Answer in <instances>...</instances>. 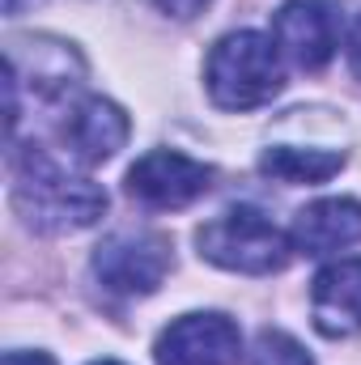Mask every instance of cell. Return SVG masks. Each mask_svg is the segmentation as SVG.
Returning a JSON list of instances; mask_svg holds the SVG:
<instances>
[{
	"instance_id": "obj_12",
	"label": "cell",
	"mask_w": 361,
	"mask_h": 365,
	"mask_svg": "<svg viewBox=\"0 0 361 365\" xmlns=\"http://www.w3.org/2000/svg\"><path fill=\"white\" fill-rule=\"evenodd\" d=\"M251 365H315V361L289 331H260V340L251 349Z\"/></svg>"
},
{
	"instance_id": "obj_1",
	"label": "cell",
	"mask_w": 361,
	"mask_h": 365,
	"mask_svg": "<svg viewBox=\"0 0 361 365\" xmlns=\"http://www.w3.org/2000/svg\"><path fill=\"white\" fill-rule=\"evenodd\" d=\"M13 208L39 234H77L102 221L106 191L73 158H56L47 145L13 153Z\"/></svg>"
},
{
	"instance_id": "obj_7",
	"label": "cell",
	"mask_w": 361,
	"mask_h": 365,
	"mask_svg": "<svg viewBox=\"0 0 361 365\" xmlns=\"http://www.w3.org/2000/svg\"><path fill=\"white\" fill-rule=\"evenodd\" d=\"M238 353H243V336L234 319L217 310L183 314L153 344L158 365H238Z\"/></svg>"
},
{
	"instance_id": "obj_6",
	"label": "cell",
	"mask_w": 361,
	"mask_h": 365,
	"mask_svg": "<svg viewBox=\"0 0 361 365\" xmlns=\"http://www.w3.org/2000/svg\"><path fill=\"white\" fill-rule=\"evenodd\" d=\"M128 115L123 106H115L111 98H98V93H77L68 98L64 115H60V140H64V153L81 166H98V162H111L123 145H128Z\"/></svg>"
},
{
	"instance_id": "obj_5",
	"label": "cell",
	"mask_w": 361,
	"mask_h": 365,
	"mask_svg": "<svg viewBox=\"0 0 361 365\" xmlns=\"http://www.w3.org/2000/svg\"><path fill=\"white\" fill-rule=\"evenodd\" d=\"M208 187H213V166L175 149H153L128 170V195L158 212L195 204L200 195H208Z\"/></svg>"
},
{
	"instance_id": "obj_15",
	"label": "cell",
	"mask_w": 361,
	"mask_h": 365,
	"mask_svg": "<svg viewBox=\"0 0 361 365\" xmlns=\"http://www.w3.org/2000/svg\"><path fill=\"white\" fill-rule=\"evenodd\" d=\"M349 64L361 77V17H357V26H353V34H349Z\"/></svg>"
},
{
	"instance_id": "obj_16",
	"label": "cell",
	"mask_w": 361,
	"mask_h": 365,
	"mask_svg": "<svg viewBox=\"0 0 361 365\" xmlns=\"http://www.w3.org/2000/svg\"><path fill=\"white\" fill-rule=\"evenodd\" d=\"M26 4H34V0H4V13H9V17H17Z\"/></svg>"
},
{
	"instance_id": "obj_3",
	"label": "cell",
	"mask_w": 361,
	"mask_h": 365,
	"mask_svg": "<svg viewBox=\"0 0 361 365\" xmlns=\"http://www.w3.org/2000/svg\"><path fill=\"white\" fill-rule=\"evenodd\" d=\"M195 247H200V259L243 276L280 272L293 255V238L251 204L225 208L221 217L204 221L195 230Z\"/></svg>"
},
{
	"instance_id": "obj_13",
	"label": "cell",
	"mask_w": 361,
	"mask_h": 365,
	"mask_svg": "<svg viewBox=\"0 0 361 365\" xmlns=\"http://www.w3.org/2000/svg\"><path fill=\"white\" fill-rule=\"evenodd\" d=\"M166 17H175V21H191V17H200L213 0H153Z\"/></svg>"
},
{
	"instance_id": "obj_9",
	"label": "cell",
	"mask_w": 361,
	"mask_h": 365,
	"mask_svg": "<svg viewBox=\"0 0 361 365\" xmlns=\"http://www.w3.org/2000/svg\"><path fill=\"white\" fill-rule=\"evenodd\" d=\"M310 319L327 340L361 336V259H336L315 276Z\"/></svg>"
},
{
	"instance_id": "obj_4",
	"label": "cell",
	"mask_w": 361,
	"mask_h": 365,
	"mask_svg": "<svg viewBox=\"0 0 361 365\" xmlns=\"http://www.w3.org/2000/svg\"><path fill=\"white\" fill-rule=\"evenodd\" d=\"M171 264V242L153 230H119L93 251V276L119 297H149L166 280Z\"/></svg>"
},
{
	"instance_id": "obj_2",
	"label": "cell",
	"mask_w": 361,
	"mask_h": 365,
	"mask_svg": "<svg viewBox=\"0 0 361 365\" xmlns=\"http://www.w3.org/2000/svg\"><path fill=\"white\" fill-rule=\"evenodd\" d=\"M280 47L260 30H234L217 38L204 64V86L208 98L221 110H255L268 106L285 90V64Z\"/></svg>"
},
{
	"instance_id": "obj_14",
	"label": "cell",
	"mask_w": 361,
	"mask_h": 365,
	"mask_svg": "<svg viewBox=\"0 0 361 365\" xmlns=\"http://www.w3.org/2000/svg\"><path fill=\"white\" fill-rule=\"evenodd\" d=\"M0 365H56V361H51L47 353H21V349H17V353H4Z\"/></svg>"
},
{
	"instance_id": "obj_10",
	"label": "cell",
	"mask_w": 361,
	"mask_h": 365,
	"mask_svg": "<svg viewBox=\"0 0 361 365\" xmlns=\"http://www.w3.org/2000/svg\"><path fill=\"white\" fill-rule=\"evenodd\" d=\"M293 251L302 255H336L361 242V200L353 195H327L306 204L293 217Z\"/></svg>"
},
{
	"instance_id": "obj_11",
	"label": "cell",
	"mask_w": 361,
	"mask_h": 365,
	"mask_svg": "<svg viewBox=\"0 0 361 365\" xmlns=\"http://www.w3.org/2000/svg\"><path fill=\"white\" fill-rule=\"evenodd\" d=\"M260 170L280 182H327L332 175L345 170V153L332 149H293V145H276L260 158Z\"/></svg>"
},
{
	"instance_id": "obj_17",
	"label": "cell",
	"mask_w": 361,
	"mask_h": 365,
	"mask_svg": "<svg viewBox=\"0 0 361 365\" xmlns=\"http://www.w3.org/2000/svg\"><path fill=\"white\" fill-rule=\"evenodd\" d=\"M93 365H123V361H93Z\"/></svg>"
},
{
	"instance_id": "obj_8",
	"label": "cell",
	"mask_w": 361,
	"mask_h": 365,
	"mask_svg": "<svg viewBox=\"0 0 361 365\" xmlns=\"http://www.w3.org/2000/svg\"><path fill=\"white\" fill-rule=\"evenodd\" d=\"M336 38L340 26L327 0H285L272 17V43L302 73H319L336 56Z\"/></svg>"
}]
</instances>
